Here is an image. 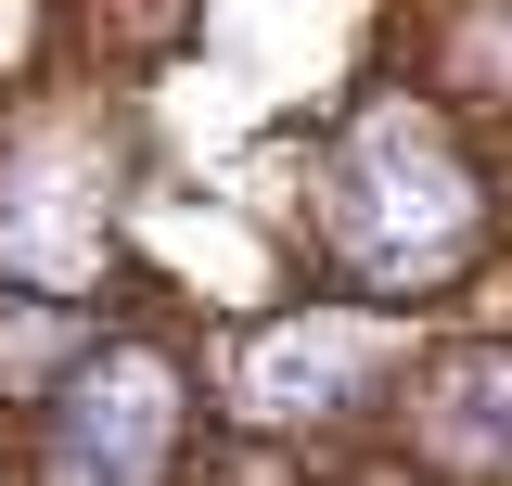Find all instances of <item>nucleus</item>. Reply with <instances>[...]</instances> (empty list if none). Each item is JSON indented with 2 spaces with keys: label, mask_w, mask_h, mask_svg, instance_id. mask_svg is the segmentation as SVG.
<instances>
[{
  "label": "nucleus",
  "mask_w": 512,
  "mask_h": 486,
  "mask_svg": "<svg viewBox=\"0 0 512 486\" xmlns=\"http://www.w3.org/2000/svg\"><path fill=\"white\" fill-rule=\"evenodd\" d=\"M154 435H167V384L141 359L90 371V397H77V423H64V486H141L154 474Z\"/></svg>",
  "instance_id": "obj_1"
}]
</instances>
